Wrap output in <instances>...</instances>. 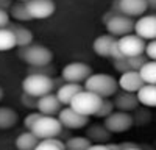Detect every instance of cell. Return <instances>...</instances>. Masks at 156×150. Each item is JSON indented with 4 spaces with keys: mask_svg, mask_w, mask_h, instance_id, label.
Returning a JSON list of instances; mask_svg holds the SVG:
<instances>
[{
    "mask_svg": "<svg viewBox=\"0 0 156 150\" xmlns=\"http://www.w3.org/2000/svg\"><path fill=\"white\" fill-rule=\"evenodd\" d=\"M11 5H12V0H0V8L5 11H8Z\"/></svg>",
    "mask_w": 156,
    "mask_h": 150,
    "instance_id": "obj_36",
    "label": "cell"
},
{
    "mask_svg": "<svg viewBox=\"0 0 156 150\" xmlns=\"http://www.w3.org/2000/svg\"><path fill=\"white\" fill-rule=\"evenodd\" d=\"M36 148L37 150H62L66 147H64L62 141L58 139V136H53V138H44V139H39Z\"/></svg>",
    "mask_w": 156,
    "mask_h": 150,
    "instance_id": "obj_27",
    "label": "cell"
},
{
    "mask_svg": "<svg viewBox=\"0 0 156 150\" xmlns=\"http://www.w3.org/2000/svg\"><path fill=\"white\" fill-rule=\"evenodd\" d=\"M3 98V89H2V86H0V100Z\"/></svg>",
    "mask_w": 156,
    "mask_h": 150,
    "instance_id": "obj_39",
    "label": "cell"
},
{
    "mask_svg": "<svg viewBox=\"0 0 156 150\" xmlns=\"http://www.w3.org/2000/svg\"><path fill=\"white\" fill-rule=\"evenodd\" d=\"M112 111H114V103L111 102V100H108V97H106V98H101V102H100V105H98L94 116L103 119V117H106L108 114H111Z\"/></svg>",
    "mask_w": 156,
    "mask_h": 150,
    "instance_id": "obj_29",
    "label": "cell"
},
{
    "mask_svg": "<svg viewBox=\"0 0 156 150\" xmlns=\"http://www.w3.org/2000/svg\"><path fill=\"white\" fill-rule=\"evenodd\" d=\"M39 139H44V138H53V136H59L62 133V125L59 122V119L56 116H45L41 114L36 122L33 123L31 130Z\"/></svg>",
    "mask_w": 156,
    "mask_h": 150,
    "instance_id": "obj_5",
    "label": "cell"
},
{
    "mask_svg": "<svg viewBox=\"0 0 156 150\" xmlns=\"http://www.w3.org/2000/svg\"><path fill=\"white\" fill-rule=\"evenodd\" d=\"M17 112L12 108L0 106V130H9L17 123Z\"/></svg>",
    "mask_w": 156,
    "mask_h": 150,
    "instance_id": "obj_23",
    "label": "cell"
},
{
    "mask_svg": "<svg viewBox=\"0 0 156 150\" xmlns=\"http://www.w3.org/2000/svg\"><path fill=\"white\" fill-rule=\"evenodd\" d=\"M105 25H106V30L109 34H112L115 38H120V36L133 33L134 20H133V17H128V16L119 12V14H114Z\"/></svg>",
    "mask_w": 156,
    "mask_h": 150,
    "instance_id": "obj_10",
    "label": "cell"
},
{
    "mask_svg": "<svg viewBox=\"0 0 156 150\" xmlns=\"http://www.w3.org/2000/svg\"><path fill=\"white\" fill-rule=\"evenodd\" d=\"M103 122V125L111 131V133H125L134 125V117L128 111H112L108 114Z\"/></svg>",
    "mask_w": 156,
    "mask_h": 150,
    "instance_id": "obj_6",
    "label": "cell"
},
{
    "mask_svg": "<svg viewBox=\"0 0 156 150\" xmlns=\"http://www.w3.org/2000/svg\"><path fill=\"white\" fill-rule=\"evenodd\" d=\"M117 45L123 56H134V55H142L145 48V41L139 38L137 34H125L117 38Z\"/></svg>",
    "mask_w": 156,
    "mask_h": 150,
    "instance_id": "obj_8",
    "label": "cell"
},
{
    "mask_svg": "<svg viewBox=\"0 0 156 150\" xmlns=\"http://www.w3.org/2000/svg\"><path fill=\"white\" fill-rule=\"evenodd\" d=\"M25 6L31 19H47L55 12L53 0H28L25 2Z\"/></svg>",
    "mask_w": 156,
    "mask_h": 150,
    "instance_id": "obj_11",
    "label": "cell"
},
{
    "mask_svg": "<svg viewBox=\"0 0 156 150\" xmlns=\"http://www.w3.org/2000/svg\"><path fill=\"white\" fill-rule=\"evenodd\" d=\"M37 142H39V138L33 133V131H25V133H20L17 138H16V147L19 148V150H33V148H36V145H37Z\"/></svg>",
    "mask_w": 156,
    "mask_h": 150,
    "instance_id": "obj_22",
    "label": "cell"
},
{
    "mask_svg": "<svg viewBox=\"0 0 156 150\" xmlns=\"http://www.w3.org/2000/svg\"><path fill=\"white\" fill-rule=\"evenodd\" d=\"M8 23H9V14H8V11L0 8V28L6 27Z\"/></svg>",
    "mask_w": 156,
    "mask_h": 150,
    "instance_id": "obj_35",
    "label": "cell"
},
{
    "mask_svg": "<svg viewBox=\"0 0 156 150\" xmlns=\"http://www.w3.org/2000/svg\"><path fill=\"white\" fill-rule=\"evenodd\" d=\"M136 97H137V102L147 108L156 106V86L150 83H144L136 91Z\"/></svg>",
    "mask_w": 156,
    "mask_h": 150,
    "instance_id": "obj_19",
    "label": "cell"
},
{
    "mask_svg": "<svg viewBox=\"0 0 156 150\" xmlns=\"http://www.w3.org/2000/svg\"><path fill=\"white\" fill-rule=\"evenodd\" d=\"M90 73H92V69L87 64L80 61H73V62H69L67 66H64L61 72V78L69 83H84V80Z\"/></svg>",
    "mask_w": 156,
    "mask_h": 150,
    "instance_id": "obj_9",
    "label": "cell"
},
{
    "mask_svg": "<svg viewBox=\"0 0 156 150\" xmlns=\"http://www.w3.org/2000/svg\"><path fill=\"white\" fill-rule=\"evenodd\" d=\"M17 2H28V0H17Z\"/></svg>",
    "mask_w": 156,
    "mask_h": 150,
    "instance_id": "obj_40",
    "label": "cell"
},
{
    "mask_svg": "<svg viewBox=\"0 0 156 150\" xmlns=\"http://www.w3.org/2000/svg\"><path fill=\"white\" fill-rule=\"evenodd\" d=\"M114 69H115L117 72H120V73H123V72L129 70V66H128L126 56H120V58H115V59H114Z\"/></svg>",
    "mask_w": 156,
    "mask_h": 150,
    "instance_id": "obj_32",
    "label": "cell"
},
{
    "mask_svg": "<svg viewBox=\"0 0 156 150\" xmlns=\"http://www.w3.org/2000/svg\"><path fill=\"white\" fill-rule=\"evenodd\" d=\"M137 72L144 83H150V84L156 83V61L154 59H147Z\"/></svg>",
    "mask_w": 156,
    "mask_h": 150,
    "instance_id": "obj_24",
    "label": "cell"
},
{
    "mask_svg": "<svg viewBox=\"0 0 156 150\" xmlns=\"http://www.w3.org/2000/svg\"><path fill=\"white\" fill-rule=\"evenodd\" d=\"M119 148H140L137 144H133V142H125V144H120Z\"/></svg>",
    "mask_w": 156,
    "mask_h": 150,
    "instance_id": "obj_37",
    "label": "cell"
},
{
    "mask_svg": "<svg viewBox=\"0 0 156 150\" xmlns=\"http://www.w3.org/2000/svg\"><path fill=\"white\" fill-rule=\"evenodd\" d=\"M144 55H145L148 59H156V41H154V39H150L148 42H145Z\"/></svg>",
    "mask_w": 156,
    "mask_h": 150,
    "instance_id": "obj_31",
    "label": "cell"
},
{
    "mask_svg": "<svg viewBox=\"0 0 156 150\" xmlns=\"http://www.w3.org/2000/svg\"><path fill=\"white\" fill-rule=\"evenodd\" d=\"M84 89L94 92L97 95H100L101 98L111 97L117 92L119 89V84H117V80L112 77V75L108 73H90L89 77L84 80Z\"/></svg>",
    "mask_w": 156,
    "mask_h": 150,
    "instance_id": "obj_1",
    "label": "cell"
},
{
    "mask_svg": "<svg viewBox=\"0 0 156 150\" xmlns=\"http://www.w3.org/2000/svg\"><path fill=\"white\" fill-rule=\"evenodd\" d=\"M148 58L142 53V55H134V56H126V61H128V66H129V70H139L140 66L144 64Z\"/></svg>",
    "mask_w": 156,
    "mask_h": 150,
    "instance_id": "obj_30",
    "label": "cell"
},
{
    "mask_svg": "<svg viewBox=\"0 0 156 150\" xmlns=\"http://www.w3.org/2000/svg\"><path fill=\"white\" fill-rule=\"evenodd\" d=\"M117 84H119V88L122 91L136 92L139 88L144 84V81H142V78H140V75H139L137 70H126V72H123L120 75Z\"/></svg>",
    "mask_w": 156,
    "mask_h": 150,
    "instance_id": "obj_15",
    "label": "cell"
},
{
    "mask_svg": "<svg viewBox=\"0 0 156 150\" xmlns=\"http://www.w3.org/2000/svg\"><path fill=\"white\" fill-rule=\"evenodd\" d=\"M19 56L27 62L31 67H37V66H47L53 59V53L51 50L39 45V44H30L25 47H19Z\"/></svg>",
    "mask_w": 156,
    "mask_h": 150,
    "instance_id": "obj_3",
    "label": "cell"
},
{
    "mask_svg": "<svg viewBox=\"0 0 156 150\" xmlns=\"http://www.w3.org/2000/svg\"><path fill=\"white\" fill-rule=\"evenodd\" d=\"M117 39L115 36H112V34H101V36H98L97 39L94 41V44H92V48H94V52L98 55V56H103V58H106V56H109V52H111V47H112V44H114V41Z\"/></svg>",
    "mask_w": 156,
    "mask_h": 150,
    "instance_id": "obj_20",
    "label": "cell"
},
{
    "mask_svg": "<svg viewBox=\"0 0 156 150\" xmlns=\"http://www.w3.org/2000/svg\"><path fill=\"white\" fill-rule=\"evenodd\" d=\"M117 8L120 14H125L128 17H139L147 12L148 6L145 0H117Z\"/></svg>",
    "mask_w": 156,
    "mask_h": 150,
    "instance_id": "obj_13",
    "label": "cell"
},
{
    "mask_svg": "<svg viewBox=\"0 0 156 150\" xmlns=\"http://www.w3.org/2000/svg\"><path fill=\"white\" fill-rule=\"evenodd\" d=\"M134 34L142 38L144 41H150L156 38V17L153 14L139 16V19L134 22L133 27Z\"/></svg>",
    "mask_w": 156,
    "mask_h": 150,
    "instance_id": "obj_12",
    "label": "cell"
},
{
    "mask_svg": "<svg viewBox=\"0 0 156 150\" xmlns=\"http://www.w3.org/2000/svg\"><path fill=\"white\" fill-rule=\"evenodd\" d=\"M53 78L47 73L28 72V75L22 81V91L33 97H41L53 91Z\"/></svg>",
    "mask_w": 156,
    "mask_h": 150,
    "instance_id": "obj_2",
    "label": "cell"
},
{
    "mask_svg": "<svg viewBox=\"0 0 156 150\" xmlns=\"http://www.w3.org/2000/svg\"><path fill=\"white\" fill-rule=\"evenodd\" d=\"M145 3H147L148 9H154L156 8V0H145Z\"/></svg>",
    "mask_w": 156,
    "mask_h": 150,
    "instance_id": "obj_38",
    "label": "cell"
},
{
    "mask_svg": "<svg viewBox=\"0 0 156 150\" xmlns=\"http://www.w3.org/2000/svg\"><path fill=\"white\" fill-rule=\"evenodd\" d=\"M112 103H114V108L120 111H133L139 105L136 92H128V91H122L119 94L115 92V98Z\"/></svg>",
    "mask_w": 156,
    "mask_h": 150,
    "instance_id": "obj_17",
    "label": "cell"
},
{
    "mask_svg": "<svg viewBox=\"0 0 156 150\" xmlns=\"http://www.w3.org/2000/svg\"><path fill=\"white\" fill-rule=\"evenodd\" d=\"M6 27L12 31L16 38V47H25L33 42V33L28 28L22 27V25H11V23H8Z\"/></svg>",
    "mask_w": 156,
    "mask_h": 150,
    "instance_id": "obj_21",
    "label": "cell"
},
{
    "mask_svg": "<svg viewBox=\"0 0 156 150\" xmlns=\"http://www.w3.org/2000/svg\"><path fill=\"white\" fill-rule=\"evenodd\" d=\"M41 116V112H30V114L23 119V125H25V128L27 130H31V127H33V123L36 122V119Z\"/></svg>",
    "mask_w": 156,
    "mask_h": 150,
    "instance_id": "obj_34",
    "label": "cell"
},
{
    "mask_svg": "<svg viewBox=\"0 0 156 150\" xmlns=\"http://www.w3.org/2000/svg\"><path fill=\"white\" fill-rule=\"evenodd\" d=\"M56 116H58V119L62 125V128H67V130H80L89 123V117L76 112L70 105L59 109V112Z\"/></svg>",
    "mask_w": 156,
    "mask_h": 150,
    "instance_id": "obj_7",
    "label": "cell"
},
{
    "mask_svg": "<svg viewBox=\"0 0 156 150\" xmlns=\"http://www.w3.org/2000/svg\"><path fill=\"white\" fill-rule=\"evenodd\" d=\"M81 89L84 88L81 86V83H69V81H64L61 86H58V91H56V97L59 100V103L67 106L70 105L72 98L75 97V94H78Z\"/></svg>",
    "mask_w": 156,
    "mask_h": 150,
    "instance_id": "obj_16",
    "label": "cell"
},
{
    "mask_svg": "<svg viewBox=\"0 0 156 150\" xmlns=\"http://www.w3.org/2000/svg\"><path fill=\"white\" fill-rule=\"evenodd\" d=\"M111 134L112 133L103 123H94V125H90V127L87 128V131H86L87 139L92 142V144H105V142H108Z\"/></svg>",
    "mask_w": 156,
    "mask_h": 150,
    "instance_id": "obj_18",
    "label": "cell"
},
{
    "mask_svg": "<svg viewBox=\"0 0 156 150\" xmlns=\"http://www.w3.org/2000/svg\"><path fill=\"white\" fill-rule=\"evenodd\" d=\"M8 14L12 17V19H16L19 22H27V20H31L30 14H28V9L27 6H25V2H16V3H12L9 6V12Z\"/></svg>",
    "mask_w": 156,
    "mask_h": 150,
    "instance_id": "obj_25",
    "label": "cell"
},
{
    "mask_svg": "<svg viewBox=\"0 0 156 150\" xmlns=\"http://www.w3.org/2000/svg\"><path fill=\"white\" fill-rule=\"evenodd\" d=\"M101 102V97L94 94V92H90L87 89H81L78 94H75V97L72 98V102H70V106L76 111V112H80V114L83 116H94L95 114V111L98 108Z\"/></svg>",
    "mask_w": 156,
    "mask_h": 150,
    "instance_id": "obj_4",
    "label": "cell"
},
{
    "mask_svg": "<svg viewBox=\"0 0 156 150\" xmlns=\"http://www.w3.org/2000/svg\"><path fill=\"white\" fill-rule=\"evenodd\" d=\"M36 108L41 114H45V116H56L59 109H61V103L56 97V94H44L41 97H37V103H36Z\"/></svg>",
    "mask_w": 156,
    "mask_h": 150,
    "instance_id": "obj_14",
    "label": "cell"
},
{
    "mask_svg": "<svg viewBox=\"0 0 156 150\" xmlns=\"http://www.w3.org/2000/svg\"><path fill=\"white\" fill-rule=\"evenodd\" d=\"M90 142L87 138H81V136H73L70 139H67L64 142V147L70 148V150H87L90 147Z\"/></svg>",
    "mask_w": 156,
    "mask_h": 150,
    "instance_id": "obj_28",
    "label": "cell"
},
{
    "mask_svg": "<svg viewBox=\"0 0 156 150\" xmlns=\"http://www.w3.org/2000/svg\"><path fill=\"white\" fill-rule=\"evenodd\" d=\"M36 103H37V97H33V95H30L27 92L22 94V105L23 106L33 109V108H36Z\"/></svg>",
    "mask_w": 156,
    "mask_h": 150,
    "instance_id": "obj_33",
    "label": "cell"
},
{
    "mask_svg": "<svg viewBox=\"0 0 156 150\" xmlns=\"http://www.w3.org/2000/svg\"><path fill=\"white\" fill-rule=\"evenodd\" d=\"M16 47V38L8 27L0 28V52H6Z\"/></svg>",
    "mask_w": 156,
    "mask_h": 150,
    "instance_id": "obj_26",
    "label": "cell"
}]
</instances>
